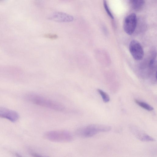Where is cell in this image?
Instances as JSON below:
<instances>
[{
  "instance_id": "1",
  "label": "cell",
  "mask_w": 157,
  "mask_h": 157,
  "mask_svg": "<svg viewBox=\"0 0 157 157\" xmlns=\"http://www.w3.org/2000/svg\"><path fill=\"white\" fill-rule=\"evenodd\" d=\"M25 98L33 104L55 111H63L65 109V107L59 103L38 94H28L25 95Z\"/></svg>"
},
{
  "instance_id": "2",
  "label": "cell",
  "mask_w": 157,
  "mask_h": 157,
  "mask_svg": "<svg viewBox=\"0 0 157 157\" xmlns=\"http://www.w3.org/2000/svg\"><path fill=\"white\" fill-rule=\"evenodd\" d=\"M111 127L109 126L100 124H91L77 129L76 134L82 138L91 137L99 132H107L110 131Z\"/></svg>"
},
{
  "instance_id": "3",
  "label": "cell",
  "mask_w": 157,
  "mask_h": 157,
  "mask_svg": "<svg viewBox=\"0 0 157 157\" xmlns=\"http://www.w3.org/2000/svg\"><path fill=\"white\" fill-rule=\"evenodd\" d=\"M44 137L49 141L57 142H68L73 139L72 134L69 132L64 130L49 131L44 134Z\"/></svg>"
},
{
  "instance_id": "4",
  "label": "cell",
  "mask_w": 157,
  "mask_h": 157,
  "mask_svg": "<svg viewBox=\"0 0 157 157\" xmlns=\"http://www.w3.org/2000/svg\"><path fill=\"white\" fill-rule=\"evenodd\" d=\"M129 48L133 58L136 60H141L144 56V51L140 43L137 40H132L130 43Z\"/></svg>"
},
{
  "instance_id": "5",
  "label": "cell",
  "mask_w": 157,
  "mask_h": 157,
  "mask_svg": "<svg viewBox=\"0 0 157 157\" xmlns=\"http://www.w3.org/2000/svg\"><path fill=\"white\" fill-rule=\"evenodd\" d=\"M137 22V17L135 13H131L126 17L123 23L124 32L128 35L132 34L135 30Z\"/></svg>"
},
{
  "instance_id": "6",
  "label": "cell",
  "mask_w": 157,
  "mask_h": 157,
  "mask_svg": "<svg viewBox=\"0 0 157 157\" xmlns=\"http://www.w3.org/2000/svg\"><path fill=\"white\" fill-rule=\"evenodd\" d=\"M49 20L58 22H70L74 20L71 15L62 12H56L51 15L48 18Z\"/></svg>"
},
{
  "instance_id": "7",
  "label": "cell",
  "mask_w": 157,
  "mask_h": 157,
  "mask_svg": "<svg viewBox=\"0 0 157 157\" xmlns=\"http://www.w3.org/2000/svg\"><path fill=\"white\" fill-rule=\"evenodd\" d=\"M0 117L5 118L12 122L16 121L19 118L18 113L12 110L0 107Z\"/></svg>"
},
{
  "instance_id": "8",
  "label": "cell",
  "mask_w": 157,
  "mask_h": 157,
  "mask_svg": "<svg viewBox=\"0 0 157 157\" xmlns=\"http://www.w3.org/2000/svg\"><path fill=\"white\" fill-rule=\"evenodd\" d=\"M131 131L139 140L143 141H153L155 139L137 127L134 126L130 127Z\"/></svg>"
},
{
  "instance_id": "9",
  "label": "cell",
  "mask_w": 157,
  "mask_h": 157,
  "mask_svg": "<svg viewBox=\"0 0 157 157\" xmlns=\"http://www.w3.org/2000/svg\"><path fill=\"white\" fill-rule=\"evenodd\" d=\"M145 0H131L133 9L136 11L140 10L143 7Z\"/></svg>"
},
{
  "instance_id": "10",
  "label": "cell",
  "mask_w": 157,
  "mask_h": 157,
  "mask_svg": "<svg viewBox=\"0 0 157 157\" xmlns=\"http://www.w3.org/2000/svg\"><path fill=\"white\" fill-rule=\"evenodd\" d=\"M134 101L136 104L146 110L152 111L154 109L153 108L152 106L146 103L136 99Z\"/></svg>"
},
{
  "instance_id": "11",
  "label": "cell",
  "mask_w": 157,
  "mask_h": 157,
  "mask_svg": "<svg viewBox=\"0 0 157 157\" xmlns=\"http://www.w3.org/2000/svg\"><path fill=\"white\" fill-rule=\"evenodd\" d=\"M97 91L101 95L103 101L105 102H108L110 101L109 97L106 92L99 89H97Z\"/></svg>"
},
{
  "instance_id": "12",
  "label": "cell",
  "mask_w": 157,
  "mask_h": 157,
  "mask_svg": "<svg viewBox=\"0 0 157 157\" xmlns=\"http://www.w3.org/2000/svg\"><path fill=\"white\" fill-rule=\"evenodd\" d=\"M103 2L104 8L107 13L111 19H114V16L109 8L106 0H103Z\"/></svg>"
},
{
  "instance_id": "13",
  "label": "cell",
  "mask_w": 157,
  "mask_h": 157,
  "mask_svg": "<svg viewBox=\"0 0 157 157\" xmlns=\"http://www.w3.org/2000/svg\"><path fill=\"white\" fill-rule=\"evenodd\" d=\"M44 36L46 38L52 39H55L58 37V36L56 35L51 34H46L44 35Z\"/></svg>"
}]
</instances>
